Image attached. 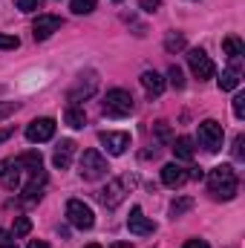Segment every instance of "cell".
Listing matches in <instances>:
<instances>
[{
	"instance_id": "6da1fadb",
	"label": "cell",
	"mask_w": 245,
	"mask_h": 248,
	"mask_svg": "<svg viewBox=\"0 0 245 248\" xmlns=\"http://www.w3.org/2000/svg\"><path fill=\"white\" fill-rule=\"evenodd\" d=\"M208 190L214 199H234L237 190H240V179H237V170L231 165H219L208 173Z\"/></svg>"
},
{
	"instance_id": "7a4b0ae2",
	"label": "cell",
	"mask_w": 245,
	"mask_h": 248,
	"mask_svg": "<svg viewBox=\"0 0 245 248\" xmlns=\"http://www.w3.org/2000/svg\"><path fill=\"white\" fill-rule=\"evenodd\" d=\"M133 110H136V101H133V95L127 90H110L104 104H101V113L107 119H127Z\"/></svg>"
},
{
	"instance_id": "3957f363",
	"label": "cell",
	"mask_w": 245,
	"mask_h": 248,
	"mask_svg": "<svg viewBox=\"0 0 245 248\" xmlns=\"http://www.w3.org/2000/svg\"><path fill=\"white\" fill-rule=\"evenodd\" d=\"M107 159L98 153V150H84V156H81V165H78V173H81V179H87V182H98V179H104L107 176Z\"/></svg>"
},
{
	"instance_id": "277c9868",
	"label": "cell",
	"mask_w": 245,
	"mask_h": 248,
	"mask_svg": "<svg viewBox=\"0 0 245 248\" xmlns=\"http://www.w3.org/2000/svg\"><path fill=\"white\" fill-rule=\"evenodd\" d=\"M133 182H136L133 176H119V179L107 182V187H104V190L98 193V202H101L104 208H110V211H113V208H119V205L124 202V196L130 193Z\"/></svg>"
},
{
	"instance_id": "5b68a950",
	"label": "cell",
	"mask_w": 245,
	"mask_h": 248,
	"mask_svg": "<svg viewBox=\"0 0 245 248\" xmlns=\"http://www.w3.org/2000/svg\"><path fill=\"white\" fill-rule=\"evenodd\" d=\"M66 219H69L72 228H81V231H90V228L95 225L92 208H90L87 202H81V199H69V202H66Z\"/></svg>"
},
{
	"instance_id": "8992f818",
	"label": "cell",
	"mask_w": 245,
	"mask_h": 248,
	"mask_svg": "<svg viewBox=\"0 0 245 248\" xmlns=\"http://www.w3.org/2000/svg\"><path fill=\"white\" fill-rule=\"evenodd\" d=\"M199 144L208 150V153H219L222 150V139H225V133H222V124L214 122V119H205V122L199 124Z\"/></svg>"
},
{
	"instance_id": "52a82bcc",
	"label": "cell",
	"mask_w": 245,
	"mask_h": 248,
	"mask_svg": "<svg viewBox=\"0 0 245 248\" xmlns=\"http://www.w3.org/2000/svg\"><path fill=\"white\" fill-rule=\"evenodd\" d=\"M187 66H190V72H193L199 81H208V78L216 75V66H214L211 55H208L205 49H190V52H187Z\"/></svg>"
},
{
	"instance_id": "ba28073f",
	"label": "cell",
	"mask_w": 245,
	"mask_h": 248,
	"mask_svg": "<svg viewBox=\"0 0 245 248\" xmlns=\"http://www.w3.org/2000/svg\"><path fill=\"white\" fill-rule=\"evenodd\" d=\"M98 90V78H95V72H87V75H78V81L72 84V90H69V104L75 107L78 101H87L92 93Z\"/></svg>"
},
{
	"instance_id": "9c48e42d",
	"label": "cell",
	"mask_w": 245,
	"mask_h": 248,
	"mask_svg": "<svg viewBox=\"0 0 245 248\" xmlns=\"http://www.w3.org/2000/svg\"><path fill=\"white\" fill-rule=\"evenodd\" d=\"M55 119H35V122L26 124V139L32 141V144H41V141H49L52 136H55Z\"/></svg>"
},
{
	"instance_id": "30bf717a",
	"label": "cell",
	"mask_w": 245,
	"mask_h": 248,
	"mask_svg": "<svg viewBox=\"0 0 245 248\" xmlns=\"http://www.w3.org/2000/svg\"><path fill=\"white\" fill-rule=\"evenodd\" d=\"M98 141L107 147L110 156H122L124 150L130 147V133H116V130H104L98 133Z\"/></svg>"
},
{
	"instance_id": "8fae6325",
	"label": "cell",
	"mask_w": 245,
	"mask_h": 248,
	"mask_svg": "<svg viewBox=\"0 0 245 248\" xmlns=\"http://www.w3.org/2000/svg\"><path fill=\"white\" fill-rule=\"evenodd\" d=\"M61 29V17L58 15H38L35 23H32V35L35 41H46L49 35H55Z\"/></svg>"
},
{
	"instance_id": "7c38bea8",
	"label": "cell",
	"mask_w": 245,
	"mask_h": 248,
	"mask_svg": "<svg viewBox=\"0 0 245 248\" xmlns=\"http://www.w3.org/2000/svg\"><path fill=\"white\" fill-rule=\"evenodd\" d=\"M127 228H130V234H136V237H150V234L156 231V222L147 219V217L141 214V208H133L130 217H127Z\"/></svg>"
},
{
	"instance_id": "4fadbf2b",
	"label": "cell",
	"mask_w": 245,
	"mask_h": 248,
	"mask_svg": "<svg viewBox=\"0 0 245 248\" xmlns=\"http://www.w3.org/2000/svg\"><path fill=\"white\" fill-rule=\"evenodd\" d=\"M44 187H46V170L38 168V170H32V179L23 187V202H38L44 196Z\"/></svg>"
},
{
	"instance_id": "5bb4252c",
	"label": "cell",
	"mask_w": 245,
	"mask_h": 248,
	"mask_svg": "<svg viewBox=\"0 0 245 248\" xmlns=\"http://www.w3.org/2000/svg\"><path fill=\"white\" fill-rule=\"evenodd\" d=\"M72 156H75V141H72V139H61L58 147H55V156H52L55 168H58V170H66V168L72 165Z\"/></svg>"
},
{
	"instance_id": "9a60e30c",
	"label": "cell",
	"mask_w": 245,
	"mask_h": 248,
	"mask_svg": "<svg viewBox=\"0 0 245 248\" xmlns=\"http://www.w3.org/2000/svg\"><path fill=\"white\" fill-rule=\"evenodd\" d=\"M0 182H3V187H9V190H15V187L20 185V165L15 159L0 162Z\"/></svg>"
},
{
	"instance_id": "2e32d148",
	"label": "cell",
	"mask_w": 245,
	"mask_h": 248,
	"mask_svg": "<svg viewBox=\"0 0 245 248\" xmlns=\"http://www.w3.org/2000/svg\"><path fill=\"white\" fill-rule=\"evenodd\" d=\"M162 182H165L168 187H182L184 182H187V170H184L182 165L170 162V165L162 168Z\"/></svg>"
},
{
	"instance_id": "e0dca14e",
	"label": "cell",
	"mask_w": 245,
	"mask_h": 248,
	"mask_svg": "<svg viewBox=\"0 0 245 248\" xmlns=\"http://www.w3.org/2000/svg\"><path fill=\"white\" fill-rule=\"evenodd\" d=\"M141 87H144V93H147L150 98H156V95L165 93V78H162L156 69H147V72H141Z\"/></svg>"
},
{
	"instance_id": "ac0fdd59",
	"label": "cell",
	"mask_w": 245,
	"mask_h": 248,
	"mask_svg": "<svg viewBox=\"0 0 245 248\" xmlns=\"http://www.w3.org/2000/svg\"><path fill=\"white\" fill-rule=\"evenodd\" d=\"M222 52H225L231 61H240V58L245 55V44L237 38V35H228V38L222 41Z\"/></svg>"
},
{
	"instance_id": "d6986e66",
	"label": "cell",
	"mask_w": 245,
	"mask_h": 248,
	"mask_svg": "<svg viewBox=\"0 0 245 248\" xmlns=\"http://www.w3.org/2000/svg\"><path fill=\"white\" fill-rule=\"evenodd\" d=\"M173 156H176L179 162H190V159H193V141H190L187 136L173 139Z\"/></svg>"
},
{
	"instance_id": "ffe728a7",
	"label": "cell",
	"mask_w": 245,
	"mask_h": 248,
	"mask_svg": "<svg viewBox=\"0 0 245 248\" xmlns=\"http://www.w3.org/2000/svg\"><path fill=\"white\" fill-rule=\"evenodd\" d=\"M216 84H219V90H237V87H240V69H237V66H228V69L219 75Z\"/></svg>"
},
{
	"instance_id": "44dd1931",
	"label": "cell",
	"mask_w": 245,
	"mask_h": 248,
	"mask_svg": "<svg viewBox=\"0 0 245 248\" xmlns=\"http://www.w3.org/2000/svg\"><path fill=\"white\" fill-rule=\"evenodd\" d=\"M20 168H29V170H38V168H44V156L38 153V150H29V153H20L17 159H15Z\"/></svg>"
},
{
	"instance_id": "7402d4cb",
	"label": "cell",
	"mask_w": 245,
	"mask_h": 248,
	"mask_svg": "<svg viewBox=\"0 0 245 248\" xmlns=\"http://www.w3.org/2000/svg\"><path fill=\"white\" fill-rule=\"evenodd\" d=\"M63 122L69 124L72 130H81L84 124H87V116H84V110H78V107H66V113H63Z\"/></svg>"
},
{
	"instance_id": "603a6c76",
	"label": "cell",
	"mask_w": 245,
	"mask_h": 248,
	"mask_svg": "<svg viewBox=\"0 0 245 248\" xmlns=\"http://www.w3.org/2000/svg\"><path fill=\"white\" fill-rule=\"evenodd\" d=\"M190 208H193V199H190V196H179V199H173V205H170V217H173V219H176V217H184Z\"/></svg>"
},
{
	"instance_id": "cb8c5ba5",
	"label": "cell",
	"mask_w": 245,
	"mask_h": 248,
	"mask_svg": "<svg viewBox=\"0 0 245 248\" xmlns=\"http://www.w3.org/2000/svg\"><path fill=\"white\" fill-rule=\"evenodd\" d=\"M32 231V219L29 217H17L15 225H12V237H26Z\"/></svg>"
},
{
	"instance_id": "d4e9b609",
	"label": "cell",
	"mask_w": 245,
	"mask_h": 248,
	"mask_svg": "<svg viewBox=\"0 0 245 248\" xmlns=\"http://www.w3.org/2000/svg\"><path fill=\"white\" fill-rule=\"evenodd\" d=\"M165 49H168V52H179V49H184V35L170 32V35L165 38Z\"/></svg>"
},
{
	"instance_id": "484cf974",
	"label": "cell",
	"mask_w": 245,
	"mask_h": 248,
	"mask_svg": "<svg viewBox=\"0 0 245 248\" xmlns=\"http://www.w3.org/2000/svg\"><path fill=\"white\" fill-rule=\"evenodd\" d=\"M69 9H72L75 15H90V12L95 9V0H72Z\"/></svg>"
},
{
	"instance_id": "4316f807",
	"label": "cell",
	"mask_w": 245,
	"mask_h": 248,
	"mask_svg": "<svg viewBox=\"0 0 245 248\" xmlns=\"http://www.w3.org/2000/svg\"><path fill=\"white\" fill-rule=\"evenodd\" d=\"M168 81H170V87H176V90H182L184 87V75H182V69H179L176 63L168 69Z\"/></svg>"
},
{
	"instance_id": "83f0119b",
	"label": "cell",
	"mask_w": 245,
	"mask_h": 248,
	"mask_svg": "<svg viewBox=\"0 0 245 248\" xmlns=\"http://www.w3.org/2000/svg\"><path fill=\"white\" fill-rule=\"evenodd\" d=\"M17 46H20L17 35H6V32H0V49H17Z\"/></svg>"
},
{
	"instance_id": "f1b7e54d",
	"label": "cell",
	"mask_w": 245,
	"mask_h": 248,
	"mask_svg": "<svg viewBox=\"0 0 245 248\" xmlns=\"http://www.w3.org/2000/svg\"><path fill=\"white\" fill-rule=\"evenodd\" d=\"M15 6H17L20 12H35V9L44 6V0H15Z\"/></svg>"
},
{
	"instance_id": "f546056e",
	"label": "cell",
	"mask_w": 245,
	"mask_h": 248,
	"mask_svg": "<svg viewBox=\"0 0 245 248\" xmlns=\"http://www.w3.org/2000/svg\"><path fill=\"white\" fill-rule=\"evenodd\" d=\"M17 101H0V122L6 119V116H12V113H17Z\"/></svg>"
},
{
	"instance_id": "4dcf8cb0",
	"label": "cell",
	"mask_w": 245,
	"mask_h": 248,
	"mask_svg": "<svg viewBox=\"0 0 245 248\" xmlns=\"http://www.w3.org/2000/svg\"><path fill=\"white\" fill-rule=\"evenodd\" d=\"M153 127H156V136H159V141H170V127H168V122H156Z\"/></svg>"
},
{
	"instance_id": "1f68e13d",
	"label": "cell",
	"mask_w": 245,
	"mask_h": 248,
	"mask_svg": "<svg viewBox=\"0 0 245 248\" xmlns=\"http://www.w3.org/2000/svg\"><path fill=\"white\" fill-rule=\"evenodd\" d=\"M234 116H237V119H245V95L243 93L234 98Z\"/></svg>"
},
{
	"instance_id": "d6a6232c",
	"label": "cell",
	"mask_w": 245,
	"mask_h": 248,
	"mask_svg": "<svg viewBox=\"0 0 245 248\" xmlns=\"http://www.w3.org/2000/svg\"><path fill=\"white\" fill-rule=\"evenodd\" d=\"M243 144H245V136H237V139H234V159H243V156H245Z\"/></svg>"
},
{
	"instance_id": "836d02e7",
	"label": "cell",
	"mask_w": 245,
	"mask_h": 248,
	"mask_svg": "<svg viewBox=\"0 0 245 248\" xmlns=\"http://www.w3.org/2000/svg\"><path fill=\"white\" fill-rule=\"evenodd\" d=\"M138 6H141L144 12H156V9L162 6V0H138Z\"/></svg>"
},
{
	"instance_id": "e575fe53",
	"label": "cell",
	"mask_w": 245,
	"mask_h": 248,
	"mask_svg": "<svg viewBox=\"0 0 245 248\" xmlns=\"http://www.w3.org/2000/svg\"><path fill=\"white\" fill-rule=\"evenodd\" d=\"M182 248H208V243H205V240H187Z\"/></svg>"
},
{
	"instance_id": "d590c367",
	"label": "cell",
	"mask_w": 245,
	"mask_h": 248,
	"mask_svg": "<svg viewBox=\"0 0 245 248\" xmlns=\"http://www.w3.org/2000/svg\"><path fill=\"white\" fill-rule=\"evenodd\" d=\"M12 133H15V127H12V124H9V127H3V130H0V144H3L6 139H12Z\"/></svg>"
},
{
	"instance_id": "8d00e7d4",
	"label": "cell",
	"mask_w": 245,
	"mask_h": 248,
	"mask_svg": "<svg viewBox=\"0 0 245 248\" xmlns=\"http://www.w3.org/2000/svg\"><path fill=\"white\" fill-rule=\"evenodd\" d=\"M29 248H49L44 240H29Z\"/></svg>"
},
{
	"instance_id": "74e56055",
	"label": "cell",
	"mask_w": 245,
	"mask_h": 248,
	"mask_svg": "<svg viewBox=\"0 0 245 248\" xmlns=\"http://www.w3.org/2000/svg\"><path fill=\"white\" fill-rule=\"evenodd\" d=\"M110 248H133V246H130V243H113Z\"/></svg>"
},
{
	"instance_id": "f35d334b",
	"label": "cell",
	"mask_w": 245,
	"mask_h": 248,
	"mask_svg": "<svg viewBox=\"0 0 245 248\" xmlns=\"http://www.w3.org/2000/svg\"><path fill=\"white\" fill-rule=\"evenodd\" d=\"M0 248H17V246H15V243L9 240V243H3V246H0Z\"/></svg>"
},
{
	"instance_id": "ab89813d",
	"label": "cell",
	"mask_w": 245,
	"mask_h": 248,
	"mask_svg": "<svg viewBox=\"0 0 245 248\" xmlns=\"http://www.w3.org/2000/svg\"><path fill=\"white\" fill-rule=\"evenodd\" d=\"M87 248H101V246H95V243H92V246H87Z\"/></svg>"
},
{
	"instance_id": "60d3db41",
	"label": "cell",
	"mask_w": 245,
	"mask_h": 248,
	"mask_svg": "<svg viewBox=\"0 0 245 248\" xmlns=\"http://www.w3.org/2000/svg\"><path fill=\"white\" fill-rule=\"evenodd\" d=\"M116 3H119V0H116Z\"/></svg>"
}]
</instances>
